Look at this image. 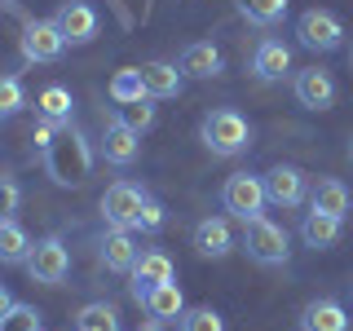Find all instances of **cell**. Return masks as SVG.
Segmentation results:
<instances>
[{"label":"cell","instance_id":"obj_1","mask_svg":"<svg viewBox=\"0 0 353 331\" xmlns=\"http://www.w3.org/2000/svg\"><path fill=\"white\" fill-rule=\"evenodd\" d=\"M36 146L44 154V168L58 185H80L88 168H93V150H88V141L80 137V128L75 124H44L36 128Z\"/></svg>","mask_w":353,"mask_h":331},{"label":"cell","instance_id":"obj_19","mask_svg":"<svg viewBox=\"0 0 353 331\" xmlns=\"http://www.w3.org/2000/svg\"><path fill=\"white\" fill-rule=\"evenodd\" d=\"M141 84H146V97L163 102V97H176L185 84L181 66L176 62H141Z\"/></svg>","mask_w":353,"mask_h":331},{"label":"cell","instance_id":"obj_6","mask_svg":"<svg viewBox=\"0 0 353 331\" xmlns=\"http://www.w3.org/2000/svg\"><path fill=\"white\" fill-rule=\"evenodd\" d=\"M27 274H31V283L62 287L66 274H71V248H66L58 234L40 239L36 248H31V257H27Z\"/></svg>","mask_w":353,"mask_h":331},{"label":"cell","instance_id":"obj_28","mask_svg":"<svg viewBox=\"0 0 353 331\" xmlns=\"http://www.w3.org/2000/svg\"><path fill=\"white\" fill-rule=\"evenodd\" d=\"M154 97H137V102H128V106H119L115 110V119H124V124L132 128V132H146V128H154Z\"/></svg>","mask_w":353,"mask_h":331},{"label":"cell","instance_id":"obj_37","mask_svg":"<svg viewBox=\"0 0 353 331\" xmlns=\"http://www.w3.org/2000/svg\"><path fill=\"white\" fill-rule=\"evenodd\" d=\"M349 66H353V49H349Z\"/></svg>","mask_w":353,"mask_h":331},{"label":"cell","instance_id":"obj_23","mask_svg":"<svg viewBox=\"0 0 353 331\" xmlns=\"http://www.w3.org/2000/svg\"><path fill=\"white\" fill-rule=\"evenodd\" d=\"M31 234L18 225L14 217H0V265H27V257H31Z\"/></svg>","mask_w":353,"mask_h":331},{"label":"cell","instance_id":"obj_2","mask_svg":"<svg viewBox=\"0 0 353 331\" xmlns=\"http://www.w3.org/2000/svg\"><path fill=\"white\" fill-rule=\"evenodd\" d=\"M199 137H203V146L216 154V159H234L252 146V124L239 115V110L221 106V110H208L203 124H199Z\"/></svg>","mask_w":353,"mask_h":331},{"label":"cell","instance_id":"obj_8","mask_svg":"<svg viewBox=\"0 0 353 331\" xmlns=\"http://www.w3.org/2000/svg\"><path fill=\"white\" fill-rule=\"evenodd\" d=\"M146 199H150V194L141 190L137 181H115V185H106V194H102V217H106L115 230H132Z\"/></svg>","mask_w":353,"mask_h":331},{"label":"cell","instance_id":"obj_7","mask_svg":"<svg viewBox=\"0 0 353 331\" xmlns=\"http://www.w3.org/2000/svg\"><path fill=\"white\" fill-rule=\"evenodd\" d=\"M18 44H22V58L27 62H58L66 53V40H62V31H58L53 18H27Z\"/></svg>","mask_w":353,"mask_h":331},{"label":"cell","instance_id":"obj_25","mask_svg":"<svg viewBox=\"0 0 353 331\" xmlns=\"http://www.w3.org/2000/svg\"><path fill=\"white\" fill-rule=\"evenodd\" d=\"M75 331H124L119 327V309L110 301H93L75 314Z\"/></svg>","mask_w":353,"mask_h":331},{"label":"cell","instance_id":"obj_30","mask_svg":"<svg viewBox=\"0 0 353 331\" xmlns=\"http://www.w3.org/2000/svg\"><path fill=\"white\" fill-rule=\"evenodd\" d=\"M27 106V93H22V80L18 75H0V119L18 115Z\"/></svg>","mask_w":353,"mask_h":331},{"label":"cell","instance_id":"obj_22","mask_svg":"<svg viewBox=\"0 0 353 331\" xmlns=\"http://www.w3.org/2000/svg\"><path fill=\"white\" fill-rule=\"evenodd\" d=\"M353 203L349 185L340 181V177H318L314 190H309V208H318V212H331V217H345Z\"/></svg>","mask_w":353,"mask_h":331},{"label":"cell","instance_id":"obj_9","mask_svg":"<svg viewBox=\"0 0 353 331\" xmlns=\"http://www.w3.org/2000/svg\"><path fill=\"white\" fill-rule=\"evenodd\" d=\"M168 279H176V265H172L168 252H159V248L141 252L137 265L128 270V292H132V301L141 305V301L150 296V287H159V283H168Z\"/></svg>","mask_w":353,"mask_h":331},{"label":"cell","instance_id":"obj_15","mask_svg":"<svg viewBox=\"0 0 353 331\" xmlns=\"http://www.w3.org/2000/svg\"><path fill=\"white\" fill-rule=\"evenodd\" d=\"M185 80H216L221 71H225V58H221V49L212 40H194L181 49V58H176Z\"/></svg>","mask_w":353,"mask_h":331},{"label":"cell","instance_id":"obj_33","mask_svg":"<svg viewBox=\"0 0 353 331\" xmlns=\"http://www.w3.org/2000/svg\"><path fill=\"white\" fill-rule=\"evenodd\" d=\"M163 203H154V199H146V203H141V212H137V225L132 230H146V234H154V230H163Z\"/></svg>","mask_w":353,"mask_h":331},{"label":"cell","instance_id":"obj_31","mask_svg":"<svg viewBox=\"0 0 353 331\" xmlns=\"http://www.w3.org/2000/svg\"><path fill=\"white\" fill-rule=\"evenodd\" d=\"M18 208H22V185H18V177L0 172V217H14Z\"/></svg>","mask_w":353,"mask_h":331},{"label":"cell","instance_id":"obj_13","mask_svg":"<svg viewBox=\"0 0 353 331\" xmlns=\"http://www.w3.org/2000/svg\"><path fill=\"white\" fill-rule=\"evenodd\" d=\"M137 150H141V132H132L124 119L110 115L106 128H102V141H97V154H102L106 163H115V168H128V163L137 159Z\"/></svg>","mask_w":353,"mask_h":331},{"label":"cell","instance_id":"obj_10","mask_svg":"<svg viewBox=\"0 0 353 331\" xmlns=\"http://www.w3.org/2000/svg\"><path fill=\"white\" fill-rule=\"evenodd\" d=\"M261 181H265V199H270L274 208H301L305 194H309V177L296 168V163H274Z\"/></svg>","mask_w":353,"mask_h":331},{"label":"cell","instance_id":"obj_26","mask_svg":"<svg viewBox=\"0 0 353 331\" xmlns=\"http://www.w3.org/2000/svg\"><path fill=\"white\" fill-rule=\"evenodd\" d=\"M234 5L252 27H279L287 18V0H234Z\"/></svg>","mask_w":353,"mask_h":331},{"label":"cell","instance_id":"obj_34","mask_svg":"<svg viewBox=\"0 0 353 331\" xmlns=\"http://www.w3.org/2000/svg\"><path fill=\"white\" fill-rule=\"evenodd\" d=\"M14 305H18V301H14V296H9V292H5V287H0V323H5V318H9V314H14Z\"/></svg>","mask_w":353,"mask_h":331},{"label":"cell","instance_id":"obj_32","mask_svg":"<svg viewBox=\"0 0 353 331\" xmlns=\"http://www.w3.org/2000/svg\"><path fill=\"white\" fill-rule=\"evenodd\" d=\"M0 331H40V309H31V305H14V314L0 323Z\"/></svg>","mask_w":353,"mask_h":331},{"label":"cell","instance_id":"obj_18","mask_svg":"<svg viewBox=\"0 0 353 331\" xmlns=\"http://www.w3.org/2000/svg\"><path fill=\"white\" fill-rule=\"evenodd\" d=\"M340 230H345V217H331V212H318V208H309L305 221H301V239L309 243L314 252H327L340 243Z\"/></svg>","mask_w":353,"mask_h":331},{"label":"cell","instance_id":"obj_24","mask_svg":"<svg viewBox=\"0 0 353 331\" xmlns=\"http://www.w3.org/2000/svg\"><path fill=\"white\" fill-rule=\"evenodd\" d=\"M36 110L44 124H71V93L62 84H44L36 97Z\"/></svg>","mask_w":353,"mask_h":331},{"label":"cell","instance_id":"obj_27","mask_svg":"<svg viewBox=\"0 0 353 331\" xmlns=\"http://www.w3.org/2000/svg\"><path fill=\"white\" fill-rule=\"evenodd\" d=\"M110 97H115V106H128V102H137V97H146L141 66H124V71H115V80H110Z\"/></svg>","mask_w":353,"mask_h":331},{"label":"cell","instance_id":"obj_16","mask_svg":"<svg viewBox=\"0 0 353 331\" xmlns=\"http://www.w3.org/2000/svg\"><path fill=\"white\" fill-rule=\"evenodd\" d=\"M287 71H292V49H287L283 40L270 36L252 49V75H256L261 84H279Z\"/></svg>","mask_w":353,"mask_h":331},{"label":"cell","instance_id":"obj_12","mask_svg":"<svg viewBox=\"0 0 353 331\" xmlns=\"http://www.w3.org/2000/svg\"><path fill=\"white\" fill-rule=\"evenodd\" d=\"M53 22H58V31H62L66 44L97 40V9L88 5V0H62L58 14H53Z\"/></svg>","mask_w":353,"mask_h":331},{"label":"cell","instance_id":"obj_20","mask_svg":"<svg viewBox=\"0 0 353 331\" xmlns=\"http://www.w3.org/2000/svg\"><path fill=\"white\" fill-rule=\"evenodd\" d=\"M141 309H146L150 318H159V323H176V318L185 314V296H181V283L168 279L159 287H150V296L141 301Z\"/></svg>","mask_w":353,"mask_h":331},{"label":"cell","instance_id":"obj_29","mask_svg":"<svg viewBox=\"0 0 353 331\" xmlns=\"http://www.w3.org/2000/svg\"><path fill=\"white\" fill-rule=\"evenodd\" d=\"M176 323H181V331H225V318H221L212 305H194V309H185Z\"/></svg>","mask_w":353,"mask_h":331},{"label":"cell","instance_id":"obj_35","mask_svg":"<svg viewBox=\"0 0 353 331\" xmlns=\"http://www.w3.org/2000/svg\"><path fill=\"white\" fill-rule=\"evenodd\" d=\"M137 331H163V323H159V318H150V323H141Z\"/></svg>","mask_w":353,"mask_h":331},{"label":"cell","instance_id":"obj_17","mask_svg":"<svg viewBox=\"0 0 353 331\" xmlns=\"http://www.w3.org/2000/svg\"><path fill=\"white\" fill-rule=\"evenodd\" d=\"M194 252L203 261H221L234 252V234H230V221L225 217H203L194 225Z\"/></svg>","mask_w":353,"mask_h":331},{"label":"cell","instance_id":"obj_3","mask_svg":"<svg viewBox=\"0 0 353 331\" xmlns=\"http://www.w3.org/2000/svg\"><path fill=\"white\" fill-rule=\"evenodd\" d=\"M243 252H248L256 265L274 270V265H287L292 261V243H287V230L274 225L270 217H256L243 225Z\"/></svg>","mask_w":353,"mask_h":331},{"label":"cell","instance_id":"obj_21","mask_svg":"<svg viewBox=\"0 0 353 331\" xmlns=\"http://www.w3.org/2000/svg\"><path fill=\"white\" fill-rule=\"evenodd\" d=\"M137 243H132V230H115L110 225V234L102 239V265L110 274H128L132 265H137Z\"/></svg>","mask_w":353,"mask_h":331},{"label":"cell","instance_id":"obj_5","mask_svg":"<svg viewBox=\"0 0 353 331\" xmlns=\"http://www.w3.org/2000/svg\"><path fill=\"white\" fill-rule=\"evenodd\" d=\"M296 40L309 53H336L345 44V22L331 14V9H305L296 18Z\"/></svg>","mask_w":353,"mask_h":331},{"label":"cell","instance_id":"obj_4","mask_svg":"<svg viewBox=\"0 0 353 331\" xmlns=\"http://www.w3.org/2000/svg\"><path fill=\"white\" fill-rule=\"evenodd\" d=\"M221 203H225V212L230 217H239L243 225L248 221H256V217H265V181L256 172H230L225 177V185H221Z\"/></svg>","mask_w":353,"mask_h":331},{"label":"cell","instance_id":"obj_14","mask_svg":"<svg viewBox=\"0 0 353 331\" xmlns=\"http://www.w3.org/2000/svg\"><path fill=\"white\" fill-rule=\"evenodd\" d=\"M296 331H349V309L336 296H314L296 314Z\"/></svg>","mask_w":353,"mask_h":331},{"label":"cell","instance_id":"obj_36","mask_svg":"<svg viewBox=\"0 0 353 331\" xmlns=\"http://www.w3.org/2000/svg\"><path fill=\"white\" fill-rule=\"evenodd\" d=\"M349 159H353V137H349Z\"/></svg>","mask_w":353,"mask_h":331},{"label":"cell","instance_id":"obj_11","mask_svg":"<svg viewBox=\"0 0 353 331\" xmlns=\"http://www.w3.org/2000/svg\"><path fill=\"white\" fill-rule=\"evenodd\" d=\"M292 93H296V102L309 106V110H331L336 106V75L323 71V66H305V71H296Z\"/></svg>","mask_w":353,"mask_h":331}]
</instances>
